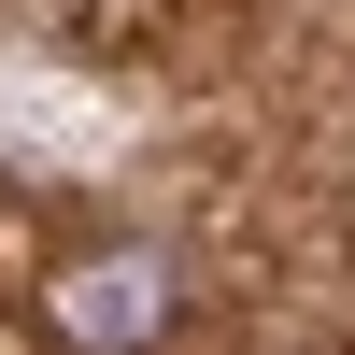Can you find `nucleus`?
Segmentation results:
<instances>
[{
	"label": "nucleus",
	"instance_id": "1",
	"mask_svg": "<svg viewBox=\"0 0 355 355\" xmlns=\"http://www.w3.org/2000/svg\"><path fill=\"white\" fill-rule=\"evenodd\" d=\"M57 327H71V341H128V327H157V270H71V284H57Z\"/></svg>",
	"mask_w": 355,
	"mask_h": 355
}]
</instances>
